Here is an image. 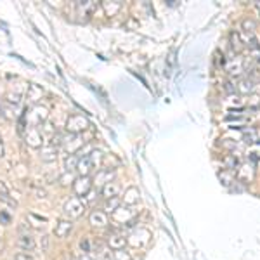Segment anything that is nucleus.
Listing matches in <instances>:
<instances>
[{"label": "nucleus", "instance_id": "obj_1", "mask_svg": "<svg viewBox=\"0 0 260 260\" xmlns=\"http://www.w3.org/2000/svg\"><path fill=\"white\" fill-rule=\"evenodd\" d=\"M84 212H85V201L78 198V196H73V198H70L65 203V213L70 217V220L71 218L82 217L84 215Z\"/></svg>", "mask_w": 260, "mask_h": 260}, {"label": "nucleus", "instance_id": "obj_2", "mask_svg": "<svg viewBox=\"0 0 260 260\" xmlns=\"http://www.w3.org/2000/svg\"><path fill=\"white\" fill-rule=\"evenodd\" d=\"M90 127V122L84 115H71L66 122V129L70 134H80V132L87 130Z\"/></svg>", "mask_w": 260, "mask_h": 260}, {"label": "nucleus", "instance_id": "obj_3", "mask_svg": "<svg viewBox=\"0 0 260 260\" xmlns=\"http://www.w3.org/2000/svg\"><path fill=\"white\" fill-rule=\"evenodd\" d=\"M18 246L21 248L23 251H33L37 248V241L33 238L32 234L28 232V229H26V225H21L20 229V238H18Z\"/></svg>", "mask_w": 260, "mask_h": 260}, {"label": "nucleus", "instance_id": "obj_4", "mask_svg": "<svg viewBox=\"0 0 260 260\" xmlns=\"http://www.w3.org/2000/svg\"><path fill=\"white\" fill-rule=\"evenodd\" d=\"M61 144L65 146V149L70 154H75L84 146V141H82L80 134H70L66 137H61Z\"/></svg>", "mask_w": 260, "mask_h": 260}, {"label": "nucleus", "instance_id": "obj_5", "mask_svg": "<svg viewBox=\"0 0 260 260\" xmlns=\"http://www.w3.org/2000/svg\"><path fill=\"white\" fill-rule=\"evenodd\" d=\"M73 191L77 193L78 198H85L87 194L92 191V180L90 177H78V179L73 180Z\"/></svg>", "mask_w": 260, "mask_h": 260}, {"label": "nucleus", "instance_id": "obj_6", "mask_svg": "<svg viewBox=\"0 0 260 260\" xmlns=\"http://www.w3.org/2000/svg\"><path fill=\"white\" fill-rule=\"evenodd\" d=\"M71 231H73V222H71L70 218H61V220H58V224H56L54 227V234L56 238L59 239L68 238V236L71 234Z\"/></svg>", "mask_w": 260, "mask_h": 260}, {"label": "nucleus", "instance_id": "obj_7", "mask_svg": "<svg viewBox=\"0 0 260 260\" xmlns=\"http://www.w3.org/2000/svg\"><path fill=\"white\" fill-rule=\"evenodd\" d=\"M96 168V165H94L92 158L89 156V154H85V156L78 158V165H77V172L80 173L82 177H89V173Z\"/></svg>", "mask_w": 260, "mask_h": 260}, {"label": "nucleus", "instance_id": "obj_8", "mask_svg": "<svg viewBox=\"0 0 260 260\" xmlns=\"http://www.w3.org/2000/svg\"><path fill=\"white\" fill-rule=\"evenodd\" d=\"M26 144H30L32 148H40L44 141V134L39 129H26Z\"/></svg>", "mask_w": 260, "mask_h": 260}, {"label": "nucleus", "instance_id": "obj_9", "mask_svg": "<svg viewBox=\"0 0 260 260\" xmlns=\"http://www.w3.org/2000/svg\"><path fill=\"white\" fill-rule=\"evenodd\" d=\"M89 222H90L92 227H106V225L109 224L108 213L103 212V210H94V212L90 213V217H89Z\"/></svg>", "mask_w": 260, "mask_h": 260}, {"label": "nucleus", "instance_id": "obj_10", "mask_svg": "<svg viewBox=\"0 0 260 260\" xmlns=\"http://www.w3.org/2000/svg\"><path fill=\"white\" fill-rule=\"evenodd\" d=\"M120 191H122V187H120L118 182H115V180H111V182H108L106 186H103V198L104 199H111V198H118Z\"/></svg>", "mask_w": 260, "mask_h": 260}, {"label": "nucleus", "instance_id": "obj_11", "mask_svg": "<svg viewBox=\"0 0 260 260\" xmlns=\"http://www.w3.org/2000/svg\"><path fill=\"white\" fill-rule=\"evenodd\" d=\"M125 243H127V238L125 234H120V232H115V234H111L108 238V246L111 248V250H123L125 248Z\"/></svg>", "mask_w": 260, "mask_h": 260}, {"label": "nucleus", "instance_id": "obj_12", "mask_svg": "<svg viewBox=\"0 0 260 260\" xmlns=\"http://www.w3.org/2000/svg\"><path fill=\"white\" fill-rule=\"evenodd\" d=\"M97 6H99V4L97 2H78L77 4V9H78V13L80 14H84V16H92L94 14V11L97 9Z\"/></svg>", "mask_w": 260, "mask_h": 260}, {"label": "nucleus", "instance_id": "obj_13", "mask_svg": "<svg viewBox=\"0 0 260 260\" xmlns=\"http://www.w3.org/2000/svg\"><path fill=\"white\" fill-rule=\"evenodd\" d=\"M111 179H113L111 170H99L92 184H96V186H106L108 182H111Z\"/></svg>", "mask_w": 260, "mask_h": 260}, {"label": "nucleus", "instance_id": "obj_14", "mask_svg": "<svg viewBox=\"0 0 260 260\" xmlns=\"http://www.w3.org/2000/svg\"><path fill=\"white\" fill-rule=\"evenodd\" d=\"M123 201H125V205L129 206H134L139 203V191L135 189V187H130V189L125 191V196H123Z\"/></svg>", "mask_w": 260, "mask_h": 260}, {"label": "nucleus", "instance_id": "obj_15", "mask_svg": "<svg viewBox=\"0 0 260 260\" xmlns=\"http://www.w3.org/2000/svg\"><path fill=\"white\" fill-rule=\"evenodd\" d=\"M56 154H58V146H54V144L49 146V148H44L42 149V158H44V160H47V161L54 160Z\"/></svg>", "mask_w": 260, "mask_h": 260}, {"label": "nucleus", "instance_id": "obj_16", "mask_svg": "<svg viewBox=\"0 0 260 260\" xmlns=\"http://www.w3.org/2000/svg\"><path fill=\"white\" fill-rule=\"evenodd\" d=\"M77 165H78V156H75V154H70V156L66 158V161H65L66 172L77 170Z\"/></svg>", "mask_w": 260, "mask_h": 260}, {"label": "nucleus", "instance_id": "obj_17", "mask_svg": "<svg viewBox=\"0 0 260 260\" xmlns=\"http://www.w3.org/2000/svg\"><path fill=\"white\" fill-rule=\"evenodd\" d=\"M106 206H104V210H106V213H113L116 208L120 206V198H111V199H106Z\"/></svg>", "mask_w": 260, "mask_h": 260}, {"label": "nucleus", "instance_id": "obj_18", "mask_svg": "<svg viewBox=\"0 0 260 260\" xmlns=\"http://www.w3.org/2000/svg\"><path fill=\"white\" fill-rule=\"evenodd\" d=\"M113 260H132L130 253L125 250H116L115 253H113Z\"/></svg>", "mask_w": 260, "mask_h": 260}, {"label": "nucleus", "instance_id": "obj_19", "mask_svg": "<svg viewBox=\"0 0 260 260\" xmlns=\"http://www.w3.org/2000/svg\"><path fill=\"white\" fill-rule=\"evenodd\" d=\"M80 250L84 251L85 255H89V251H90V241L87 239V238L80 241Z\"/></svg>", "mask_w": 260, "mask_h": 260}, {"label": "nucleus", "instance_id": "obj_20", "mask_svg": "<svg viewBox=\"0 0 260 260\" xmlns=\"http://www.w3.org/2000/svg\"><path fill=\"white\" fill-rule=\"evenodd\" d=\"M6 196H9V187L4 180H0V198H6Z\"/></svg>", "mask_w": 260, "mask_h": 260}, {"label": "nucleus", "instance_id": "obj_21", "mask_svg": "<svg viewBox=\"0 0 260 260\" xmlns=\"http://www.w3.org/2000/svg\"><path fill=\"white\" fill-rule=\"evenodd\" d=\"M40 250H42L44 253H47V250H49V236H42V239H40Z\"/></svg>", "mask_w": 260, "mask_h": 260}, {"label": "nucleus", "instance_id": "obj_22", "mask_svg": "<svg viewBox=\"0 0 260 260\" xmlns=\"http://www.w3.org/2000/svg\"><path fill=\"white\" fill-rule=\"evenodd\" d=\"M0 224H4V225H9L11 224V215H9V213L0 212Z\"/></svg>", "mask_w": 260, "mask_h": 260}, {"label": "nucleus", "instance_id": "obj_23", "mask_svg": "<svg viewBox=\"0 0 260 260\" xmlns=\"http://www.w3.org/2000/svg\"><path fill=\"white\" fill-rule=\"evenodd\" d=\"M14 260H35L30 253H25V251H20V253H16V257Z\"/></svg>", "mask_w": 260, "mask_h": 260}, {"label": "nucleus", "instance_id": "obj_24", "mask_svg": "<svg viewBox=\"0 0 260 260\" xmlns=\"http://www.w3.org/2000/svg\"><path fill=\"white\" fill-rule=\"evenodd\" d=\"M78 260H96V258H94V257H90V255H82V257L80 258H78Z\"/></svg>", "mask_w": 260, "mask_h": 260}, {"label": "nucleus", "instance_id": "obj_25", "mask_svg": "<svg viewBox=\"0 0 260 260\" xmlns=\"http://www.w3.org/2000/svg\"><path fill=\"white\" fill-rule=\"evenodd\" d=\"M4 156V141H2V137H0V158Z\"/></svg>", "mask_w": 260, "mask_h": 260}]
</instances>
